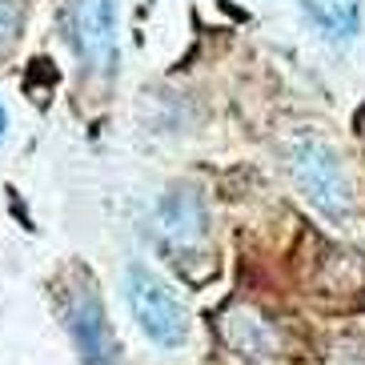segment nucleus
I'll use <instances>...</instances> for the list:
<instances>
[{"instance_id": "f257e3e1", "label": "nucleus", "mask_w": 365, "mask_h": 365, "mask_svg": "<svg viewBox=\"0 0 365 365\" xmlns=\"http://www.w3.org/2000/svg\"><path fill=\"white\" fill-rule=\"evenodd\" d=\"M285 157H289L293 185L317 213H325L329 221H349L354 217V185H349L341 157L329 145L305 137V140H293Z\"/></svg>"}, {"instance_id": "f03ea898", "label": "nucleus", "mask_w": 365, "mask_h": 365, "mask_svg": "<svg viewBox=\"0 0 365 365\" xmlns=\"http://www.w3.org/2000/svg\"><path fill=\"white\" fill-rule=\"evenodd\" d=\"M129 309L137 317L140 333L161 349H177L189 337V309L181 305V297L165 285L149 265L129 269Z\"/></svg>"}, {"instance_id": "7ed1b4c3", "label": "nucleus", "mask_w": 365, "mask_h": 365, "mask_svg": "<svg viewBox=\"0 0 365 365\" xmlns=\"http://www.w3.org/2000/svg\"><path fill=\"white\" fill-rule=\"evenodd\" d=\"M56 309H61L76 349H81V361L85 365H120V345L113 337V325L105 317V305H101V293L93 289V281L85 277V281H76L73 289H61Z\"/></svg>"}, {"instance_id": "20e7f679", "label": "nucleus", "mask_w": 365, "mask_h": 365, "mask_svg": "<svg viewBox=\"0 0 365 365\" xmlns=\"http://www.w3.org/2000/svg\"><path fill=\"white\" fill-rule=\"evenodd\" d=\"M65 29L88 73L108 76L117 68V0H68Z\"/></svg>"}, {"instance_id": "39448f33", "label": "nucleus", "mask_w": 365, "mask_h": 365, "mask_svg": "<svg viewBox=\"0 0 365 365\" xmlns=\"http://www.w3.org/2000/svg\"><path fill=\"white\" fill-rule=\"evenodd\" d=\"M157 233L169 249L189 253L205 241L209 233V217H205V201L193 189H173L169 197H161L157 205Z\"/></svg>"}, {"instance_id": "423d86ee", "label": "nucleus", "mask_w": 365, "mask_h": 365, "mask_svg": "<svg viewBox=\"0 0 365 365\" xmlns=\"http://www.w3.org/2000/svg\"><path fill=\"white\" fill-rule=\"evenodd\" d=\"M305 12L329 41H354L361 33V0H305Z\"/></svg>"}, {"instance_id": "0eeeda50", "label": "nucleus", "mask_w": 365, "mask_h": 365, "mask_svg": "<svg viewBox=\"0 0 365 365\" xmlns=\"http://www.w3.org/2000/svg\"><path fill=\"white\" fill-rule=\"evenodd\" d=\"M225 337L241 354H265L269 345H273V333L265 329V322H257L253 313H241V309L225 322Z\"/></svg>"}, {"instance_id": "6e6552de", "label": "nucleus", "mask_w": 365, "mask_h": 365, "mask_svg": "<svg viewBox=\"0 0 365 365\" xmlns=\"http://www.w3.org/2000/svg\"><path fill=\"white\" fill-rule=\"evenodd\" d=\"M16 21H21V9H16L12 0H0V48L12 41V33H16Z\"/></svg>"}, {"instance_id": "1a4fd4ad", "label": "nucleus", "mask_w": 365, "mask_h": 365, "mask_svg": "<svg viewBox=\"0 0 365 365\" xmlns=\"http://www.w3.org/2000/svg\"><path fill=\"white\" fill-rule=\"evenodd\" d=\"M4 125H9V120H4V105H0V137H4Z\"/></svg>"}]
</instances>
